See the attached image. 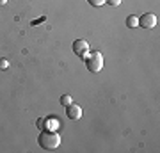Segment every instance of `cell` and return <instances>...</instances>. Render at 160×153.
Returning a JSON list of instances; mask_svg holds the SVG:
<instances>
[{
	"label": "cell",
	"mask_w": 160,
	"mask_h": 153,
	"mask_svg": "<svg viewBox=\"0 0 160 153\" xmlns=\"http://www.w3.org/2000/svg\"><path fill=\"white\" fill-rule=\"evenodd\" d=\"M38 144L41 148H45V150H55L61 144V135L55 130L45 128V130H41L39 137H38Z\"/></svg>",
	"instance_id": "6da1fadb"
},
{
	"label": "cell",
	"mask_w": 160,
	"mask_h": 153,
	"mask_svg": "<svg viewBox=\"0 0 160 153\" xmlns=\"http://www.w3.org/2000/svg\"><path fill=\"white\" fill-rule=\"evenodd\" d=\"M84 63H86V68L91 73H100L103 68V55L100 52H91L84 57Z\"/></svg>",
	"instance_id": "7a4b0ae2"
},
{
	"label": "cell",
	"mask_w": 160,
	"mask_h": 153,
	"mask_svg": "<svg viewBox=\"0 0 160 153\" xmlns=\"http://www.w3.org/2000/svg\"><path fill=\"white\" fill-rule=\"evenodd\" d=\"M71 48H73V54H77V55L82 57V59H84V57L89 54V43H87L86 39H77V41H73V46H71Z\"/></svg>",
	"instance_id": "3957f363"
},
{
	"label": "cell",
	"mask_w": 160,
	"mask_h": 153,
	"mask_svg": "<svg viewBox=\"0 0 160 153\" xmlns=\"http://www.w3.org/2000/svg\"><path fill=\"white\" fill-rule=\"evenodd\" d=\"M139 25L142 28H153L155 25H157V14H153V13L142 14V16L139 18Z\"/></svg>",
	"instance_id": "277c9868"
},
{
	"label": "cell",
	"mask_w": 160,
	"mask_h": 153,
	"mask_svg": "<svg viewBox=\"0 0 160 153\" xmlns=\"http://www.w3.org/2000/svg\"><path fill=\"white\" fill-rule=\"evenodd\" d=\"M66 116H68L69 119H78L80 116H82V107L71 102L68 107H66Z\"/></svg>",
	"instance_id": "5b68a950"
},
{
	"label": "cell",
	"mask_w": 160,
	"mask_h": 153,
	"mask_svg": "<svg viewBox=\"0 0 160 153\" xmlns=\"http://www.w3.org/2000/svg\"><path fill=\"white\" fill-rule=\"evenodd\" d=\"M126 27H128V28L139 27V16H135V14H130V16L126 18Z\"/></svg>",
	"instance_id": "8992f818"
},
{
	"label": "cell",
	"mask_w": 160,
	"mask_h": 153,
	"mask_svg": "<svg viewBox=\"0 0 160 153\" xmlns=\"http://www.w3.org/2000/svg\"><path fill=\"white\" fill-rule=\"evenodd\" d=\"M71 102H73V98L69 96V94H62L61 96V105H64V107H68Z\"/></svg>",
	"instance_id": "52a82bcc"
},
{
	"label": "cell",
	"mask_w": 160,
	"mask_h": 153,
	"mask_svg": "<svg viewBox=\"0 0 160 153\" xmlns=\"http://www.w3.org/2000/svg\"><path fill=\"white\" fill-rule=\"evenodd\" d=\"M87 2H89L92 7H102L103 4H105V0H87Z\"/></svg>",
	"instance_id": "ba28073f"
},
{
	"label": "cell",
	"mask_w": 160,
	"mask_h": 153,
	"mask_svg": "<svg viewBox=\"0 0 160 153\" xmlns=\"http://www.w3.org/2000/svg\"><path fill=\"white\" fill-rule=\"evenodd\" d=\"M121 2H123V0H105V4H109V6H112V7L121 6Z\"/></svg>",
	"instance_id": "9c48e42d"
},
{
	"label": "cell",
	"mask_w": 160,
	"mask_h": 153,
	"mask_svg": "<svg viewBox=\"0 0 160 153\" xmlns=\"http://www.w3.org/2000/svg\"><path fill=\"white\" fill-rule=\"evenodd\" d=\"M9 68V61L7 59H0V69H7Z\"/></svg>",
	"instance_id": "30bf717a"
},
{
	"label": "cell",
	"mask_w": 160,
	"mask_h": 153,
	"mask_svg": "<svg viewBox=\"0 0 160 153\" xmlns=\"http://www.w3.org/2000/svg\"><path fill=\"white\" fill-rule=\"evenodd\" d=\"M38 126H39L41 130H43V128H46V119L39 118V119H38Z\"/></svg>",
	"instance_id": "8fae6325"
},
{
	"label": "cell",
	"mask_w": 160,
	"mask_h": 153,
	"mask_svg": "<svg viewBox=\"0 0 160 153\" xmlns=\"http://www.w3.org/2000/svg\"><path fill=\"white\" fill-rule=\"evenodd\" d=\"M7 0H0V6H4V4H6Z\"/></svg>",
	"instance_id": "7c38bea8"
}]
</instances>
